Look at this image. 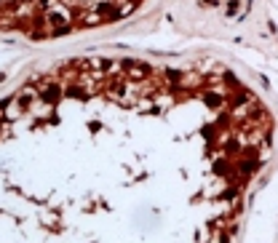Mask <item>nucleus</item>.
Wrapping results in <instances>:
<instances>
[{
	"instance_id": "f03ea898",
	"label": "nucleus",
	"mask_w": 278,
	"mask_h": 243,
	"mask_svg": "<svg viewBox=\"0 0 278 243\" xmlns=\"http://www.w3.org/2000/svg\"><path fill=\"white\" fill-rule=\"evenodd\" d=\"M152 0H0V32L43 43L115 27Z\"/></svg>"
},
{
	"instance_id": "f257e3e1",
	"label": "nucleus",
	"mask_w": 278,
	"mask_h": 243,
	"mask_svg": "<svg viewBox=\"0 0 278 243\" xmlns=\"http://www.w3.org/2000/svg\"><path fill=\"white\" fill-rule=\"evenodd\" d=\"M276 144L222 62H62L0 99V243H241Z\"/></svg>"
}]
</instances>
